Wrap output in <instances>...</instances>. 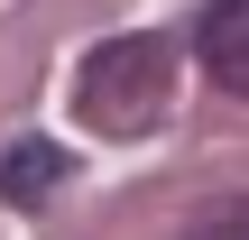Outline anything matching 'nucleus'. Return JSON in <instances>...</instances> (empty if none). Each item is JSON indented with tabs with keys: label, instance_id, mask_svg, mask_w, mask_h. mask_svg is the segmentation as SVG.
I'll return each mask as SVG.
<instances>
[{
	"label": "nucleus",
	"instance_id": "f257e3e1",
	"mask_svg": "<svg viewBox=\"0 0 249 240\" xmlns=\"http://www.w3.org/2000/svg\"><path fill=\"white\" fill-rule=\"evenodd\" d=\"M166 83H176V37H111V46L83 55L74 102L92 120H111V129H148L157 102H166Z\"/></svg>",
	"mask_w": 249,
	"mask_h": 240
},
{
	"label": "nucleus",
	"instance_id": "f03ea898",
	"mask_svg": "<svg viewBox=\"0 0 249 240\" xmlns=\"http://www.w3.org/2000/svg\"><path fill=\"white\" fill-rule=\"evenodd\" d=\"M194 55L213 65V83L249 92V0H213L203 28H194Z\"/></svg>",
	"mask_w": 249,
	"mask_h": 240
},
{
	"label": "nucleus",
	"instance_id": "7ed1b4c3",
	"mask_svg": "<svg viewBox=\"0 0 249 240\" xmlns=\"http://www.w3.org/2000/svg\"><path fill=\"white\" fill-rule=\"evenodd\" d=\"M65 176H74V157H65L55 139H9V148H0V194H9V203H37V194H55Z\"/></svg>",
	"mask_w": 249,
	"mask_h": 240
},
{
	"label": "nucleus",
	"instance_id": "20e7f679",
	"mask_svg": "<svg viewBox=\"0 0 249 240\" xmlns=\"http://www.w3.org/2000/svg\"><path fill=\"white\" fill-rule=\"evenodd\" d=\"M185 240H249V194H222V203H203V213L185 222Z\"/></svg>",
	"mask_w": 249,
	"mask_h": 240
}]
</instances>
